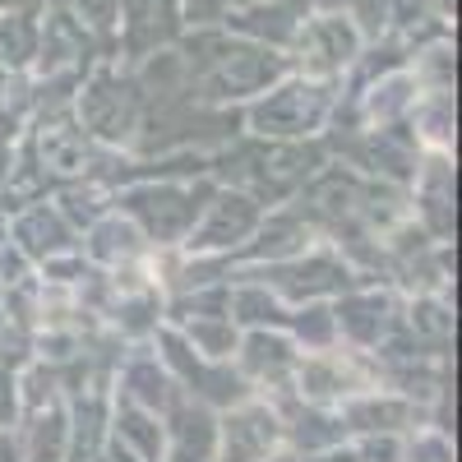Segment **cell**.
Wrapping results in <instances>:
<instances>
[{"instance_id":"ffe728a7","label":"cell","mask_w":462,"mask_h":462,"mask_svg":"<svg viewBox=\"0 0 462 462\" xmlns=\"http://www.w3.org/2000/svg\"><path fill=\"white\" fill-rule=\"evenodd\" d=\"M411 102H416V79L411 74H379V84L365 97V111H370L374 125H389L393 116H402Z\"/></svg>"},{"instance_id":"d590c367","label":"cell","mask_w":462,"mask_h":462,"mask_svg":"<svg viewBox=\"0 0 462 462\" xmlns=\"http://www.w3.org/2000/svg\"><path fill=\"white\" fill-rule=\"evenodd\" d=\"M5 84H10V69H5V65H0V88H5Z\"/></svg>"},{"instance_id":"8992f818","label":"cell","mask_w":462,"mask_h":462,"mask_svg":"<svg viewBox=\"0 0 462 462\" xmlns=\"http://www.w3.org/2000/svg\"><path fill=\"white\" fill-rule=\"evenodd\" d=\"M116 204L130 217H139L148 226V236H158V241H180L204 208L195 204L189 189H176V185H139V189H125Z\"/></svg>"},{"instance_id":"f1b7e54d","label":"cell","mask_w":462,"mask_h":462,"mask_svg":"<svg viewBox=\"0 0 462 462\" xmlns=\"http://www.w3.org/2000/svg\"><path fill=\"white\" fill-rule=\"evenodd\" d=\"M411 328H420V333H448L453 328V315H444V305H430V300H420L416 310H411Z\"/></svg>"},{"instance_id":"1f68e13d","label":"cell","mask_w":462,"mask_h":462,"mask_svg":"<svg viewBox=\"0 0 462 462\" xmlns=\"http://www.w3.org/2000/svg\"><path fill=\"white\" fill-rule=\"evenodd\" d=\"M14 398H19V393H14V374L0 365V430L14 420Z\"/></svg>"},{"instance_id":"d6a6232c","label":"cell","mask_w":462,"mask_h":462,"mask_svg":"<svg viewBox=\"0 0 462 462\" xmlns=\"http://www.w3.org/2000/svg\"><path fill=\"white\" fill-rule=\"evenodd\" d=\"M23 10V14H42V0H0V14Z\"/></svg>"},{"instance_id":"30bf717a","label":"cell","mask_w":462,"mask_h":462,"mask_svg":"<svg viewBox=\"0 0 462 462\" xmlns=\"http://www.w3.org/2000/svg\"><path fill=\"white\" fill-rule=\"evenodd\" d=\"M259 226V199L250 195H231V189H222V195H213L204 222L189 226V250H217V245H236L241 236H250V231Z\"/></svg>"},{"instance_id":"4dcf8cb0","label":"cell","mask_w":462,"mask_h":462,"mask_svg":"<svg viewBox=\"0 0 462 462\" xmlns=\"http://www.w3.org/2000/svg\"><path fill=\"white\" fill-rule=\"evenodd\" d=\"M356 462H398V444H393L389 435H379V439H370V444L356 453Z\"/></svg>"},{"instance_id":"5b68a950","label":"cell","mask_w":462,"mask_h":462,"mask_svg":"<svg viewBox=\"0 0 462 462\" xmlns=\"http://www.w3.org/2000/svg\"><path fill=\"white\" fill-rule=\"evenodd\" d=\"M79 88H84L79 116H84V125L97 139H125L139 125L143 88L134 79H125V74H116L111 65H102V69H93V79H84Z\"/></svg>"},{"instance_id":"484cf974","label":"cell","mask_w":462,"mask_h":462,"mask_svg":"<svg viewBox=\"0 0 462 462\" xmlns=\"http://www.w3.org/2000/svg\"><path fill=\"white\" fill-rule=\"evenodd\" d=\"M241 5H250V0H180V19H185V28H217Z\"/></svg>"},{"instance_id":"8fae6325","label":"cell","mask_w":462,"mask_h":462,"mask_svg":"<svg viewBox=\"0 0 462 462\" xmlns=\"http://www.w3.org/2000/svg\"><path fill=\"white\" fill-rule=\"evenodd\" d=\"M167 439H171V462H208L217 453V426L195 402H176Z\"/></svg>"},{"instance_id":"277c9868","label":"cell","mask_w":462,"mask_h":462,"mask_svg":"<svg viewBox=\"0 0 462 462\" xmlns=\"http://www.w3.org/2000/svg\"><path fill=\"white\" fill-rule=\"evenodd\" d=\"M180 0H116V47L125 60H143L167 51L185 37Z\"/></svg>"},{"instance_id":"e575fe53","label":"cell","mask_w":462,"mask_h":462,"mask_svg":"<svg viewBox=\"0 0 462 462\" xmlns=\"http://www.w3.org/2000/svg\"><path fill=\"white\" fill-rule=\"evenodd\" d=\"M0 462H19V453H14V444L0 435Z\"/></svg>"},{"instance_id":"603a6c76","label":"cell","mask_w":462,"mask_h":462,"mask_svg":"<svg viewBox=\"0 0 462 462\" xmlns=\"http://www.w3.org/2000/svg\"><path fill=\"white\" fill-rule=\"evenodd\" d=\"M51 10H65L69 19H79L88 32H97L102 42L116 32V0H42Z\"/></svg>"},{"instance_id":"83f0119b","label":"cell","mask_w":462,"mask_h":462,"mask_svg":"<svg viewBox=\"0 0 462 462\" xmlns=\"http://www.w3.org/2000/svg\"><path fill=\"white\" fill-rule=\"evenodd\" d=\"M296 333L310 337L315 346H324V342L333 337V315H328V310H300V315H296Z\"/></svg>"},{"instance_id":"52a82bcc","label":"cell","mask_w":462,"mask_h":462,"mask_svg":"<svg viewBox=\"0 0 462 462\" xmlns=\"http://www.w3.org/2000/svg\"><path fill=\"white\" fill-rule=\"evenodd\" d=\"M102 37L88 32L79 19H69L65 10H51L47 19H37V69L42 74H84L97 56Z\"/></svg>"},{"instance_id":"4316f807","label":"cell","mask_w":462,"mask_h":462,"mask_svg":"<svg viewBox=\"0 0 462 462\" xmlns=\"http://www.w3.org/2000/svg\"><path fill=\"white\" fill-rule=\"evenodd\" d=\"M439 19V5L435 0H389V28H402V32H416ZM448 23V19H439Z\"/></svg>"},{"instance_id":"44dd1931","label":"cell","mask_w":462,"mask_h":462,"mask_svg":"<svg viewBox=\"0 0 462 462\" xmlns=\"http://www.w3.org/2000/svg\"><path fill=\"white\" fill-rule=\"evenodd\" d=\"M65 444H69V426H65V411L51 407L37 416L32 426V444L23 453V462H65Z\"/></svg>"},{"instance_id":"7402d4cb","label":"cell","mask_w":462,"mask_h":462,"mask_svg":"<svg viewBox=\"0 0 462 462\" xmlns=\"http://www.w3.org/2000/svg\"><path fill=\"white\" fill-rule=\"evenodd\" d=\"M88 250H93V259H102V263L130 259V254H139V231H134L130 222H121V217H106V222L93 226Z\"/></svg>"},{"instance_id":"7a4b0ae2","label":"cell","mask_w":462,"mask_h":462,"mask_svg":"<svg viewBox=\"0 0 462 462\" xmlns=\"http://www.w3.org/2000/svg\"><path fill=\"white\" fill-rule=\"evenodd\" d=\"M333 111V88L324 79H291L263 88V97L250 106V130L263 139H296V134H315Z\"/></svg>"},{"instance_id":"6da1fadb","label":"cell","mask_w":462,"mask_h":462,"mask_svg":"<svg viewBox=\"0 0 462 462\" xmlns=\"http://www.w3.org/2000/svg\"><path fill=\"white\" fill-rule=\"evenodd\" d=\"M176 47H180L189 84H199L204 97H226V102L231 97H254L263 88H273L287 74L282 51L226 32L222 23L217 28H195V37H180Z\"/></svg>"},{"instance_id":"7c38bea8","label":"cell","mask_w":462,"mask_h":462,"mask_svg":"<svg viewBox=\"0 0 462 462\" xmlns=\"http://www.w3.org/2000/svg\"><path fill=\"white\" fill-rule=\"evenodd\" d=\"M393 324V296L383 291H365V296H346L333 315V328H342L352 342L361 346H374Z\"/></svg>"},{"instance_id":"5bb4252c","label":"cell","mask_w":462,"mask_h":462,"mask_svg":"<svg viewBox=\"0 0 462 462\" xmlns=\"http://www.w3.org/2000/svg\"><path fill=\"white\" fill-rule=\"evenodd\" d=\"M273 287H278L282 296H296V300H300V296H315V291H342V287H346V263L315 254V259H305V263L278 268Z\"/></svg>"},{"instance_id":"ba28073f","label":"cell","mask_w":462,"mask_h":462,"mask_svg":"<svg viewBox=\"0 0 462 462\" xmlns=\"http://www.w3.org/2000/svg\"><path fill=\"white\" fill-rule=\"evenodd\" d=\"M310 10H315L310 0H250V5H241L236 14H226L222 28L236 32V37H250V42H259V47L287 51L296 28L305 23Z\"/></svg>"},{"instance_id":"836d02e7","label":"cell","mask_w":462,"mask_h":462,"mask_svg":"<svg viewBox=\"0 0 462 462\" xmlns=\"http://www.w3.org/2000/svg\"><path fill=\"white\" fill-rule=\"evenodd\" d=\"M300 462H356V453H337V448H328V453H319V457H300Z\"/></svg>"},{"instance_id":"cb8c5ba5","label":"cell","mask_w":462,"mask_h":462,"mask_svg":"<svg viewBox=\"0 0 462 462\" xmlns=\"http://www.w3.org/2000/svg\"><path fill=\"white\" fill-rule=\"evenodd\" d=\"M305 226L291 222V217H278L273 226L259 231V245H250V254H300L305 245Z\"/></svg>"},{"instance_id":"f546056e","label":"cell","mask_w":462,"mask_h":462,"mask_svg":"<svg viewBox=\"0 0 462 462\" xmlns=\"http://www.w3.org/2000/svg\"><path fill=\"white\" fill-rule=\"evenodd\" d=\"M236 310H254L245 319H282V310H278L273 300H263V291H241L236 296Z\"/></svg>"},{"instance_id":"3957f363","label":"cell","mask_w":462,"mask_h":462,"mask_svg":"<svg viewBox=\"0 0 462 462\" xmlns=\"http://www.w3.org/2000/svg\"><path fill=\"white\" fill-rule=\"evenodd\" d=\"M361 47H365V37L342 10H310L287 51H296V65L310 79H333V74L361 60Z\"/></svg>"},{"instance_id":"2e32d148","label":"cell","mask_w":462,"mask_h":462,"mask_svg":"<svg viewBox=\"0 0 462 462\" xmlns=\"http://www.w3.org/2000/svg\"><path fill=\"white\" fill-rule=\"evenodd\" d=\"M342 420L352 430H365V435H389V430H398V426H407V420H411V407L398 402V398H374L370 393V398L346 402Z\"/></svg>"},{"instance_id":"e0dca14e","label":"cell","mask_w":462,"mask_h":462,"mask_svg":"<svg viewBox=\"0 0 462 462\" xmlns=\"http://www.w3.org/2000/svg\"><path fill=\"white\" fill-rule=\"evenodd\" d=\"M171 398H176L171 379L158 370L152 356H139V361L125 365V402H139L148 411H162V407H171Z\"/></svg>"},{"instance_id":"d4e9b609","label":"cell","mask_w":462,"mask_h":462,"mask_svg":"<svg viewBox=\"0 0 462 462\" xmlns=\"http://www.w3.org/2000/svg\"><path fill=\"white\" fill-rule=\"evenodd\" d=\"M189 342L199 346V352H208V356H226L231 346H236V328H231V319H195L189 324Z\"/></svg>"},{"instance_id":"4fadbf2b","label":"cell","mask_w":462,"mask_h":462,"mask_svg":"<svg viewBox=\"0 0 462 462\" xmlns=\"http://www.w3.org/2000/svg\"><path fill=\"white\" fill-rule=\"evenodd\" d=\"M116 439H121V453H139V462H162L167 453V430L158 426V411L139 402L116 407Z\"/></svg>"},{"instance_id":"9c48e42d","label":"cell","mask_w":462,"mask_h":462,"mask_svg":"<svg viewBox=\"0 0 462 462\" xmlns=\"http://www.w3.org/2000/svg\"><path fill=\"white\" fill-rule=\"evenodd\" d=\"M278 439H282L278 411L250 402V407L226 411V420L217 426V453L213 457H222V462H263L278 448Z\"/></svg>"},{"instance_id":"9a60e30c","label":"cell","mask_w":462,"mask_h":462,"mask_svg":"<svg viewBox=\"0 0 462 462\" xmlns=\"http://www.w3.org/2000/svg\"><path fill=\"white\" fill-rule=\"evenodd\" d=\"M14 236H19V250H28V254H60V250H69V226L60 222V213H51L47 204L42 208H32V213H23L19 217V226H14Z\"/></svg>"},{"instance_id":"d6986e66","label":"cell","mask_w":462,"mask_h":462,"mask_svg":"<svg viewBox=\"0 0 462 462\" xmlns=\"http://www.w3.org/2000/svg\"><path fill=\"white\" fill-rule=\"evenodd\" d=\"M37 19L42 14H23V10H10L0 14V65L5 69H23L37 51Z\"/></svg>"},{"instance_id":"ac0fdd59","label":"cell","mask_w":462,"mask_h":462,"mask_svg":"<svg viewBox=\"0 0 462 462\" xmlns=\"http://www.w3.org/2000/svg\"><path fill=\"white\" fill-rule=\"evenodd\" d=\"M245 370L254 379H287L296 370V352L287 337H268V333H250L245 337Z\"/></svg>"}]
</instances>
